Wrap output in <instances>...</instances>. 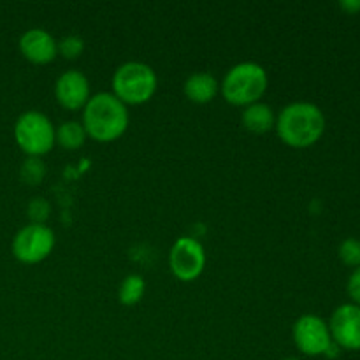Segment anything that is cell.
Returning a JSON list of instances; mask_svg holds the SVG:
<instances>
[{
	"label": "cell",
	"instance_id": "16",
	"mask_svg": "<svg viewBox=\"0 0 360 360\" xmlns=\"http://www.w3.org/2000/svg\"><path fill=\"white\" fill-rule=\"evenodd\" d=\"M46 174V164L41 157H27L21 164L20 178L28 185H39Z\"/></svg>",
	"mask_w": 360,
	"mask_h": 360
},
{
	"label": "cell",
	"instance_id": "10",
	"mask_svg": "<svg viewBox=\"0 0 360 360\" xmlns=\"http://www.w3.org/2000/svg\"><path fill=\"white\" fill-rule=\"evenodd\" d=\"M55 95L67 109H81L90 98V83L81 70L69 69L58 76L55 83Z\"/></svg>",
	"mask_w": 360,
	"mask_h": 360
},
{
	"label": "cell",
	"instance_id": "13",
	"mask_svg": "<svg viewBox=\"0 0 360 360\" xmlns=\"http://www.w3.org/2000/svg\"><path fill=\"white\" fill-rule=\"evenodd\" d=\"M243 125L255 134H264L267 130L273 129L276 125V115H274L273 108L266 102H253V104L246 105L243 109Z\"/></svg>",
	"mask_w": 360,
	"mask_h": 360
},
{
	"label": "cell",
	"instance_id": "4",
	"mask_svg": "<svg viewBox=\"0 0 360 360\" xmlns=\"http://www.w3.org/2000/svg\"><path fill=\"white\" fill-rule=\"evenodd\" d=\"M157 74L153 67L137 60L122 63L112 74V90L123 104H143L157 90Z\"/></svg>",
	"mask_w": 360,
	"mask_h": 360
},
{
	"label": "cell",
	"instance_id": "3",
	"mask_svg": "<svg viewBox=\"0 0 360 360\" xmlns=\"http://www.w3.org/2000/svg\"><path fill=\"white\" fill-rule=\"evenodd\" d=\"M267 90V72L257 62L232 65L221 81V94L231 104L250 105L259 102Z\"/></svg>",
	"mask_w": 360,
	"mask_h": 360
},
{
	"label": "cell",
	"instance_id": "5",
	"mask_svg": "<svg viewBox=\"0 0 360 360\" xmlns=\"http://www.w3.org/2000/svg\"><path fill=\"white\" fill-rule=\"evenodd\" d=\"M16 143L28 157H41L48 153L56 143L55 127L51 120L41 111H25L14 125Z\"/></svg>",
	"mask_w": 360,
	"mask_h": 360
},
{
	"label": "cell",
	"instance_id": "2",
	"mask_svg": "<svg viewBox=\"0 0 360 360\" xmlns=\"http://www.w3.org/2000/svg\"><path fill=\"white\" fill-rule=\"evenodd\" d=\"M83 127L90 137L101 143L116 139L129 127V109L115 94L98 91L90 95L83 108Z\"/></svg>",
	"mask_w": 360,
	"mask_h": 360
},
{
	"label": "cell",
	"instance_id": "7",
	"mask_svg": "<svg viewBox=\"0 0 360 360\" xmlns=\"http://www.w3.org/2000/svg\"><path fill=\"white\" fill-rule=\"evenodd\" d=\"M169 262L176 278L181 281H192L200 276L206 266L204 246L192 236H183L176 239L169 253Z\"/></svg>",
	"mask_w": 360,
	"mask_h": 360
},
{
	"label": "cell",
	"instance_id": "18",
	"mask_svg": "<svg viewBox=\"0 0 360 360\" xmlns=\"http://www.w3.org/2000/svg\"><path fill=\"white\" fill-rule=\"evenodd\" d=\"M84 49V41L79 35H65L58 41V53H62L65 58H76L77 55H81Z\"/></svg>",
	"mask_w": 360,
	"mask_h": 360
},
{
	"label": "cell",
	"instance_id": "8",
	"mask_svg": "<svg viewBox=\"0 0 360 360\" xmlns=\"http://www.w3.org/2000/svg\"><path fill=\"white\" fill-rule=\"evenodd\" d=\"M294 341L306 355H322L333 343L327 323L316 315H302L294 323Z\"/></svg>",
	"mask_w": 360,
	"mask_h": 360
},
{
	"label": "cell",
	"instance_id": "15",
	"mask_svg": "<svg viewBox=\"0 0 360 360\" xmlns=\"http://www.w3.org/2000/svg\"><path fill=\"white\" fill-rule=\"evenodd\" d=\"M144 290H146V283L141 274H129L123 278L118 288V299L122 304L132 306L143 299Z\"/></svg>",
	"mask_w": 360,
	"mask_h": 360
},
{
	"label": "cell",
	"instance_id": "1",
	"mask_svg": "<svg viewBox=\"0 0 360 360\" xmlns=\"http://www.w3.org/2000/svg\"><path fill=\"white\" fill-rule=\"evenodd\" d=\"M276 130L281 141L294 148L315 144L326 130V116L319 105L311 102H290L276 118Z\"/></svg>",
	"mask_w": 360,
	"mask_h": 360
},
{
	"label": "cell",
	"instance_id": "22",
	"mask_svg": "<svg viewBox=\"0 0 360 360\" xmlns=\"http://www.w3.org/2000/svg\"><path fill=\"white\" fill-rule=\"evenodd\" d=\"M283 360H299V359H283Z\"/></svg>",
	"mask_w": 360,
	"mask_h": 360
},
{
	"label": "cell",
	"instance_id": "20",
	"mask_svg": "<svg viewBox=\"0 0 360 360\" xmlns=\"http://www.w3.org/2000/svg\"><path fill=\"white\" fill-rule=\"evenodd\" d=\"M348 294L357 304H360V267L352 273L350 280H348Z\"/></svg>",
	"mask_w": 360,
	"mask_h": 360
},
{
	"label": "cell",
	"instance_id": "11",
	"mask_svg": "<svg viewBox=\"0 0 360 360\" xmlns=\"http://www.w3.org/2000/svg\"><path fill=\"white\" fill-rule=\"evenodd\" d=\"M20 49L30 62L48 63L58 53V41L46 28L34 27L20 37Z\"/></svg>",
	"mask_w": 360,
	"mask_h": 360
},
{
	"label": "cell",
	"instance_id": "9",
	"mask_svg": "<svg viewBox=\"0 0 360 360\" xmlns=\"http://www.w3.org/2000/svg\"><path fill=\"white\" fill-rule=\"evenodd\" d=\"M329 330L338 347L347 350H360V306H340L330 316Z\"/></svg>",
	"mask_w": 360,
	"mask_h": 360
},
{
	"label": "cell",
	"instance_id": "6",
	"mask_svg": "<svg viewBox=\"0 0 360 360\" xmlns=\"http://www.w3.org/2000/svg\"><path fill=\"white\" fill-rule=\"evenodd\" d=\"M55 246V232L46 225L28 224L16 232L13 239V253L25 264L44 260Z\"/></svg>",
	"mask_w": 360,
	"mask_h": 360
},
{
	"label": "cell",
	"instance_id": "19",
	"mask_svg": "<svg viewBox=\"0 0 360 360\" xmlns=\"http://www.w3.org/2000/svg\"><path fill=\"white\" fill-rule=\"evenodd\" d=\"M27 213L28 218L32 220V224H39V225H44V221L48 220L49 217V202L42 197H35L28 202L27 207Z\"/></svg>",
	"mask_w": 360,
	"mask_h": 360
},
{
	"label": "cell",
	"instance_id": "21",
	"mask_svg": "<svg viewBox=\"0 0 360 360\" xmlns=\"http://www.w3.org/2000/svg\"><path fill=\"white\" fill-rule=\"evenodd\" d=\"M341 7H343L345 11H347V13H350V14H355V13H359L360 11V0H343V2L340 4Z\"/></svg>",
	"mask_w": 360,
	"mask_h": 360
},
{
	"label": "cell",
	"instance_id": "12",
	"mask_svg": "<svg viewBox=\"0 0 360 360\" xmlns=\"http://www.w3.org/2000/svg\"><path fill=\"white\" fill-rule=\"evenodd\" d=\"M185 95L192 102H199V104H206V102L213 101L214 95L218 94V79L207 70H200V72H193L186 77L185 81Z\"/></svg>",
	"mask_w": 360,
	"mask_h": 360
},
{
	"label": "cell",
	"instance_id": "17",
	"mask_svg": "<svg viewBox=\"0 0 360 360\" xmlns=\"http://www.w3.org/2000/svg\"><path fill=\"white\" fill-rule=\"evenodd\" d=\"M340 259L347 266L360 267V241L359 239L348 238L340 246Z\"/></svg>",
	"mask_w": 360,
	"mask_h": 360
},
{
	"label": "cell",
	"instance_id": "14",
	"mask_svg": "<svg viewBox=\"0 0 360 360\" xmlns=\"http://www.w3.org/2000/svg\"><path fill=\"white\" fill-rule=\"evenodd\" d=\"M86 130H84L83 123L76 122V120H69V122L60 123L58 129H55L56 143L62 144L67 150H76V148L83 146L84 139H86Z\"/></svg>",
	"mask_w": 360,
	"mask_h": 360
}]
</instances>
